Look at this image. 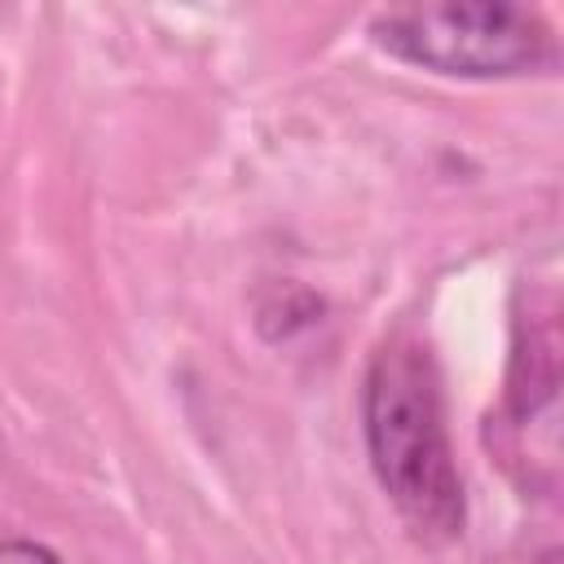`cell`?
Here are the masks:
<instances>
[{"mask_svg":"<svg viewBox=\"0 0 564 564\" xmlns=\"http://www.w3.org/2000/svg\"><path fill=\"white\" fill-rule=\"evenodd\" d=\"M0 564H57V555L31 538H4L0 542Z\"/></svg>","mask_w":564,"mask_h":564,"instance_id":"3957f363","label":"cell"},{"mask_svg":"<svg viewBox=\"0 0 564 564\" xmlns=\"http://www.w3.org/2000/svg\"><path fill=\"white\" fill-rule=\"evenodd\" d=\"M538 564H560V555H555V551H546V555H542Z\"/></svg>","mask_w":564,"mask_h":564,"instance_id":"277c9868","label":"cell"},{"mask_svg":"<svg viewBox=\"0 0 564 564\" xmlns=\"http://www.w3.org/2000/svg\"><path fill=\"white\" fill-rule=\"evenodd\" d=\"M370 35L392 57L454 79H516L560 66V40L546 18L511 0L401 4L375 13Z\"/></svg>","mask_w":564,"mask_h":564,"instance_id":"7a4b0ae2","label":"cell"},{"mask_svg":"<svg viewBox=\"0 0 564 564\" xmlns=\"http://www.w3.org/2000/svg\"><path fill=\"white\" fill-rule=\"evenodd\" d=\"M361 432L375 480L423 542H454L467 520L454 467L441 379L423 344L392 339L375 352L361 388Z\"/></svg>","mask_w":564,"mask_h":564,"instance_id":"6da1fadb","label":"cell"}]
</instances>
